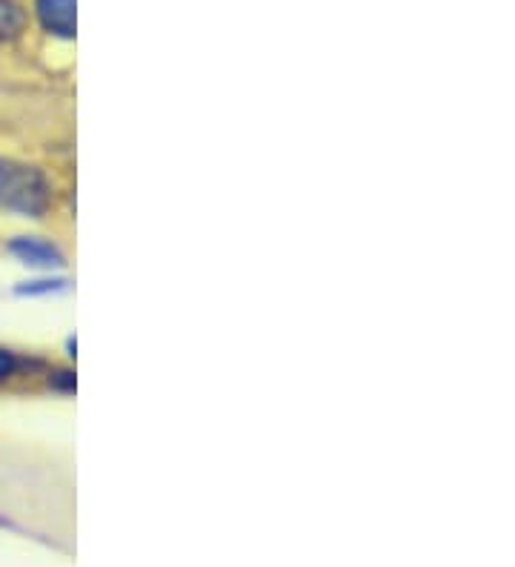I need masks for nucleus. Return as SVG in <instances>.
<instances>
[{
    "instance_id": "obj_3",
    "label": "nucleus",
    "mask_w": 515,
    "mask_h": 567,
    "mask_svg": "<svg viewBox=\"0 0 515 567\" xmlns=\"http://www.w3.org/2000/svg\"><path fill=\"white\" fill-rule=\"evenodd\" d=\"M7 252L18 264L34 272H63L66 270V252L55 241L43 236H14L7 244Z\"/></svg>"
},
{
    "instance_id": "obj_2",
    "label": "nucleus",
    "mask_w": 515,
    "mask_h": 567,
    "mask_svg": "<svg viewBox=\"0 0 515 567\" xmlns=\"http://www.w3.org/2000/svg\"><path fill=\"white\" fill-rule=\"evenodd\" d=\"M29 18L52 41L72 43L78 38V0H32Z\"/></svg>"
},
{
    "instance_id": "obj_5",
    "label": "nucleus",
    "mask_w": 515,
    "mask_h": 567,
    "mask_svg": "<svg viewBox=\"0 0 515 567\" xmlns=\"http://www.w3.org/2000/svg\"><path fill=\"white\" fill-rule=\"evenodd\" d=\"M72 287L63 272H38L34 278H27V281L14 284V296L18 298H52L63 296V292Z\"/></svg>"
},
{
    "instance_id": "obj_1",
    "label": "nucleus",
    "mask_w": 515,
    "mask_h": 567,
    "mask_svg": "<svg viewBox=\"0 0 515 567\" xmlns=\"http://www.w3.org/2000/svg\"><path fill=\"white\" fill-rule=\"evenodd\" d=\"M55 207V184L41 166L0 155V209L41 221Z\"/></svg>"
},
{
    "instance_id": "obj_4",
    "label": "nucleus",
    "mask_w": 515,
    "mask_h": 567,
    "mask_svg": "<svg viewBox=\"0 0 515 567\" xmlns=\"http://www.w3.org/2000/svg\"><path fill=\"white\" fill-rule=\"evenodd\" d=\"M29 7L23 0H0V47L23 41L29 32Z\"/></svg>"
},
{
    "instance_id": "obj_6",
    "label": "nucleus",
    "mask_w": 515,
    "mask_h": 567,
    "mask_svg": "<svg viewBox=\"0 0 515 567\" xmlns=\"http://www.w3.org/2000/svg\"><path fill=\"white\" fill-rule=\"evenodd\" d=\"M41 361H29L23 359L21 353H14L9 347H0V384H7V381L18 379L29 370V367H38Z\"/></svg>"
}]
</instances>
